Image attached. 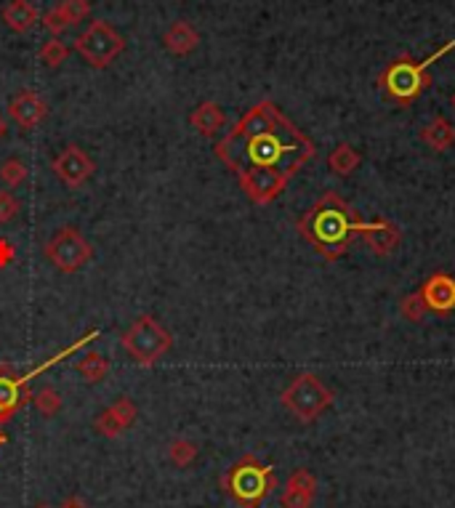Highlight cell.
Listing matches in <instances>:
<instances>
[{
    "instance_id": "obj_1",
    "label": "cell",
    "mask_w": 455,
    "mask_h": 508,
    "mask_svg": "<svg viewBox=\"0 0 455 508\" xmlns=\"http://www.w3.org/2000/svg\"><path fill=\"white\" fill-rule=\"evenodd\" d=\"M214 152L253 205H269L317 147L272 99H261L216 141Z\"/></svg>"
},
{
    "instance_id": "obj_2",
    "label": "cell",
    "mask_w": 455,
    "mask_h": 508,
    "mask_svg": "<svg viewBox=\"0 0 455 508\" xmlns=\"http://www.w3.org/2000/svg\"><path fill=\"white\" fill-rule=\"evenodd\" d=\"M296 229L325 261H339L359 237L362 219L341 195L325 192L314 205L301 213Z\"/></svg>"
},
{
    "instance_id": "obj_3",
    "label": "cell",
    "mask_w": 455,
    "mask_h": 508,
    "mask_svg": "<svg viewBox=\"0 0 455 508\" xmlns=\"http://www.w3.org/2000/svg\"><path fill=\"white\" fill-rule=\"evenodd\" d=\"M455 49V38L448 41L445 46H440L437 51H432L423 61H418L410 54H402L395 61L387 64V69L378 75V88L381 94L399 107V110H407L413 107L432 86V64H437L442 57H448Z\"/></svg>"
},
{
    "instance_id": "obj_4",
    "label": "cell",
    "mask_w": 455,
    "mask_h": 508,
    "mask_svg": "<svg viewBox=\"0 0 455 508\" xmlns=\"http://www.w3.org/2000/svg\"><path fill=\"white\" fill-rule=\"evenodd\" d=\"M222 487L237 506L259 508L272 490H278V474L269 463H261L248 452L229 466V471L222 476Z\"/></svg>"
},
{
    "instance_id": "obj_5",
    "label": "cell",
    "mask_w": 455,
    "mask_h": 508,
    "mask_svg": "<svg viewBox=\"0 0 455 508\" xmlns=\"http://www.w3.org/2000/svg\"><path fill=\"white\" fill-rule=\"evenodd\" d=\"M120 346L128 351V357L136 359V365L152 367L173 349V336L171 331H166L152 314H141L120 336Z\"/></svg>"
},
{
    "instance_id": "obj_6",
    "label": "cell",
    "mask_w": 455,
    "mask_h": 508,
    "mask_svg": "<svg viewBox=\"0 0 455 508\" xmlns=\"http://www.w3.org/2000/svg\"><path fill=\"white\" fill-rule=\"evenodd\" d=\"M333 399L336 395L314 373H298L280 395L285 410L301 423H314L325 410H331Z\"/></svg>"
},
{
    "instance_id": "obj_7",
    "label": "cell",
    "mask_w": 455,
    "mask_h": 508,
    "mask_svg": "<svg viewBox=\"0 0 455 508\" xmlns=\"http://www.w3.org/2000/svg\"><path fill=\"white\" fill-rule=\"evenodd\" d=\"M75 54L83 59L88 67L94 69H105L110 67L114 59L125 51V38L114 30L110 22L105 19H96L91 22L72 43Z\"/></svg>"
},
{
    "instance_id": "obj_8",
    "label": "cell",
    "mask_w": 455,
    "mask_h": 508,
    "mask_svg": "<svg viewBox=\"0 0 455 508\" xmlns=\"http://www.w3.org/2000/svg\"><path fill=\"white\" fill-rule=\"evenodd\" d=\"M43 253L61 275H75L94 259V245L77 226H61L51 234Z\"/></svg>"
},
{
    "instance_id": "obj_9",
    "label": "cell",
    "mask_w": 455,
    "mask_h": 508,
    "mask_svg": "<svg viewBox=\"0 0 455 508\" xmlns=\"http://www.w3.org/2000/svg\"><path fill=\"white\" fill-rule=\"evenodd\" d=\"M51 170H54V176L64 186L80 189V186H86L94 178L96 163L80 144H64L61 152L51 160Z\"/></svg>"
},
{
    "instance_id": "obj_10",
    "label": "cell",
    "mask_w": 455,
    "mask_h": 508,
    "mask_svg": "<svg viewBox=\"0 0 455 508\" xmlns=\"http://www.w3.org/2000/svg\"><path fill=\"white\" fill-rule=\"evenodd\" d=\"M30 399V381L16 376L8 362H0V426L8 423Z\"/></svg>"
},
{
    "instance_id": "obj_11",
    "label": "cell",
    "mask_w": 455,
    "mask_h": 508,
    "mask_svg": "<svg viewBox=\"0 0 455 508\" xmlns=\"http://www.w3.org/2000/svg\"><path fill=\"white\" fill-rule=\"evenodd\" d=\"M5 113H8V120H11L19 131H35V128L49 117V102H46L41 94L24 88V91H19V94L11 96Z\"/></svg>"
},
{
    "instance_id": "obj_12",
    "label": "cell",
    "mask_w": 455,
    "mask_h": 508,
    "mask_svg": "<svg viewBox=\"0 0 455 508\" xmlns=\"http://www.w3.org/2000/svg\"><path fill=\"white\" fill-rule=\"evenodd\" d=\"M418 293H421L426 309L440 314V317H448L455 309V277L448 272L429 275L423 285L418 287Z\"/></svg>"
},
{
    "instance_id": "obj_13",
    "label": "cell",
    "mask_w": 455,
    "mask_h": 508,
    "mask_svg": "<svg viewBox=\"0 0 455 508\" xmlns=\"http://www.w3.org/2000/svg\"><path fill=\"white\" fill-rule=\"evenodd\" d=\"M359 237L365 240V245H368L376 256L387 259V256H392L399 248V242H402V229H399L397 224H392L389 219H384V216H376L373 222H362Z\"/></svg>"
},
{
    "instance_id": "obj_14",
    "label": "cell",
    "mask_w": 455,
    "mask_h": 508,
    "mask_svg": "<svg viewBox=\"0 0 455 508\" xmlns=\"http://www.w3.org/2000/svg\"><path fill=\"white\" fill-rule=\"evenodd\" d=\"M317 498V476L309 468H296L287 482H285L283 493H280V506L283 508H312Z\"/></svg>"
},
{
    "instance_id": "obj_15",
    "label": "cell",
    "mask_w": 455,
    "mask_h": 508,
    "mask_svg": "<svg viewBox=\"0 0 455 508\" xmlns=\"http://www.w3.org/2000/svg\"><path fill=\"white\" fill-rule=\"evenodd\" d=\"M0 19L5 22V27L16 35H27L38 22H41V14L35 8L32 0H8L0 11Z\"/></svg>"
},
{
    "instance_id": "obj_16",
    "label": "cell",
    "mask_w": 455,
    "mask_h": 508,
    "mask_svg": "<svg viewBox=\"0 0 455 508\" xmlns=\"http://www.w3.org/2000/svg\"><path fill=\"white\" fill-rule=\"evenodd\" d=\"M163 46L171 57H189L200 46V32L189 22L178 19L163 32Z\"/></svg>"
},
{
    "instance_id": "obj_17",
    "label": "cell",
    "mask_w": 455,
    "mask_h": 508,
    "mask_svg": "<svg viewBox=\"0 0 455 508\" xmlns=\"http://www.w3.org/2000/svg\"><path fill=\"white\" fill-rule=\"evenodd\" d=\"M189 125L205 136V139H214L224 125H227V113L222 110V104L216 102H200L192 113H189Z\"/></svg>"
},
{
    "instance_id": "obj_18",
    "label": "cell",
    "mask_w": 455,
    "mask_h": 508,
    "mask_svg": "<svg viewBox=\"0 0 455 508\" xmlns=\"http://www.w3.org/2000/svg\"><path fill=\"white\" fill-rule=\"evenodd\" d=\"M421 141H423L429 150H434V152H448L455 144V125L448 117L437 114V117L421 131Z\"/></svg>"
},
{
    "instance_id": "obj_19",
    "label": "cell",
    "mask_w": 455,
    "mask_h": 508,
    "mask_svg": "<svg viewBox=\"0 0 455 508\" xmlns=\"http://www.w3.org/2000/svg\"><path fill=\"white\" fill-rule=\"evenodd\" d=\"M75 370L80 378H86V384L96 386L110 376V359L99 351H86L83 357L75 359Z\"/></svg>"
},
{
    "instance_id": "obj_20",
    "label": "cell",
    "mask_w": 455,
    "mask_h": 508,
    "mask_svg": "<svg viewBox=\"0 0 455 508\" xmlns=\"http://www.w3.org/2000/svg\"><path fill=\"white\" fill-rule=\"evenodd\" d=\"M362 155L351 147V144H339L331 155H328V168L333 170L336 176H351L354 170L359 168Z\"/></svg>"
},
{
    "instance_id": "obj_21",
    "label": "cell",
    "mask_w": 455,
    "mask_h": 508,
    "mask_svg": "<svg viewBox=\"0 0 455 508\" xmlns=\"http://www.w3.org/2000/svg\"><path fill=\"white\" fill-rule=\"evenodd\" d=\"M27 178H30V166H27L22 158H8V160H3V166H0V181H3L5 186L16 189V186H22Z\"/></svg>"
},
{
    "instance_id": "obj_22",
    "label": "cell",
    "mask_w": 455,
    "mask_h": 508,
    "mask_svg": "<svg viewBox=\"0 0 455 508\" xmlns=\"http://www.w3.org/2000/svg\"><path fill=\"white\" fill-rule=\"evenodd\" d=\"M197 445L192 442V440H184V437H178V440H171L168 442V460H171L173 466H178V468H187V466H192L195 460H197Z\"/></svg>"
},
{
    "instance_id": "obj_23",
    "label": "cell",
    "mask_w": 455,
    "mask_h": 508,
    "mask_svg": "<svg viewBox=\"0 0 455 508\" xmlns=\"http://www.w3.org/2000/svg\"><path fill=\"white\" fill-rule=\"evenodd\" d=\"M30 402L35 404V410H38L43 418H54V415H59V410H61V404H64V399H61V395H59L54 386H43Z\"/></svg>"
},
{
    "instance_id": "obj_24",
    "label": "cell",
    "mask_w": 455,
    "mask_h": 508,
    "mask_svg": "<svg viewBox=\"0 0 455 508\" xmlns=\"http://www.w3.org/2000/svg\"><path fill=\"white\" fill-rule=\"evenodd\" d=\"M67 57H69V46H67L64 41H59V38L46 41V43L41 46V51H38L41 64H46L49 69H57V67H61V64L67 61Z\"/></svg>"
},
{
    "instance_id": "obj_25",
    "label": "cell",
    "mask_w": 455,
    "mask_h": 508,
    "mask_svg": "<svg viewBox=\"0 0 455 508\" xmlns=\"http://www.w3.org/2000/svg\"><path fill=\"white\" fill-rule=\"evenodd\" d=\"M94 429H96V434H102V437H107V440H114V437H120V434L125 431L123 421L117 418V413H114L113 407H105V410L94 418Z\"/></svg>"
},
{
    "instance_id": "obj_26",
    "label": "cell",
    "mask_w": 455,
    "mask_h": 508,
    "mask_svg": "<svg viewBox=\"0 0 455 508\" xmlns=\"http://www.w3.org/2000/svg\"><path fill=\"white\" fill-rule=\"evenodd\" d=\"M399 314H402L407 322H423V317L429 314V309H426V304H423V298H421L418 290H415V293H407V295L399 301Z\"/></svg>"
},
{
    "instance_id": "obj_27",
    "label": "cell",
    "mask_w": 455,
    "mask_h": 508,
    "mask_svg": "<svg viewBox=\"0 0 455 508\" xmlns=\"http://www.w3.org/2000/svg\"><path fill=\"white\" fill-rule=\"evenodd\" d=\"M59 5H61V11L67 16L69 27H77V24H83L91 16V0H61Z\"/></svg>"
},
{
    "instance_id": "obj_28",
    "label": "cell",
    "mask_w": 455,
    "mask_h": 508,
    "mask_svg": "<svg viewBox=\"0 0 455 508\" xmlns=\"http://www.w3.org/2000/svg\"><path fill=\"white\" fill-rule=\"evenodd\" d=\"M110 407H113L114 413H117V418L123 421V426H125V429H131V426L136 423V418H139V404H136L131 396H117Z\"/></svg>"
},
{
    "instance_id": "obj_29",
    "label": "cell",
    "mask_w": 455,
    "mask_h": 508,
    "mask_svg": "<svg viewBox=\"0 0 455 508\" xmlns=\"http://www.w3.org/2000/svg\"><path fill=\"white\" fill-rule=\"evenodd\" d=\"M43 27L54 35V38H59L69 24H67V16H64V11H61V5H54V8H49L46 14H43Z\"/></svg>"
},
{
    "instance_id": "obj_30",
    "label": "cell",
    "mask_w": 455,
    "mask_h": 508,
    "mask_svg": "<svg viewBox=\"0 0 455 508\" xmlns=\"http://www.w3.org/2000/svg\"><path fill=\"white\" fill-rule=\"evenodd\" d=\"M22 211V203L11 192H0V226L11 224Z\"/></svg>"
},
{
    "instance_id": "obj_31",
    "label": "cell",
    "mask_w": 455,
    "mask_h": 508,
    "mask_svg": "<svg viewBox=\"0 0 455 508\" xmlns=\"http://www.w3.org/2000/svg\"><path fill=\"white\" fill-rule=\"evenodd\" d=\"M14 259H16V250H14V245L5 240V237H0V269H5V267H11L14 264Z\"/></svg>"
},
{
    "instance_id": "obj_32",
    "label": "cell",
    "mask_w": 455,
    "mask_h": 508,
    "mask_svg": "<svg viewBox=\"0 0 455 508\" xmlns=\"http://www.w3.org/2000/svg\"><path fill=\"white\" fill-rule=\"evenodd\" d=\"M59 508H88V506H83V503H80L77 498H69L67 503H61V506H59Z\"/></svg>"
},
{
    "instance_id": "obj_33",
    "label": "cell",
    "mask_w": 455,
    "mask_h": 508,
    "mask_svg": "<svg viewBox=\"0 0 455 508\" xmlns=\"http://www.w3.org/2000/svg\"><path fill=\"white\" fill-rule=\"evenodd\" d=\"M5 133H8V122H5V117L0 114V141L5 139Z\"/></svg>"
},
{
    "instance_id": "obj_34",
    "label": "cell",
    "mask_w": 455,
    "mask_h": 508,
    "mask_svg": "<svg viewBox=\"0 0 455 508\" xmlns=\"http://www.w3.org/2000/svg\"><path fill=\"white\" fill-rule=\"evenodd\" d=\"M5 442H8V437H5V431H3V429H0V448H3V445H5Z\"/></svg>"
},
{
    "instance_id": "obj_35",
    "label": "cell",
    "mask_w": 455,
    "mask_h": 508,
    "mask_svg": "<svg viewBox=\"0 0 455 508\" xmlns=\"http://www.w3.org/2000/svg\"><path fill=\"white\" fill-rule=\"evenodd\" d=\"M450 102H453V107H455V94H453V99H450Z\"/></svg>"
},
{
    "instance_id": "obj_36",
    "label": "cell",
    "mask_w": 455,
    "mask_h": 508,
    "mask_svg": "<svg viewBox=\"0 0 455 508\" xmlns=\"http://www.w3.org/2000/svg\"><path fill=\"white\" fill-rule=\"evenodd\" d=\"M38 508H51V506H46V503H43V506H38Z\"/></svg>"
}]
</instances>
